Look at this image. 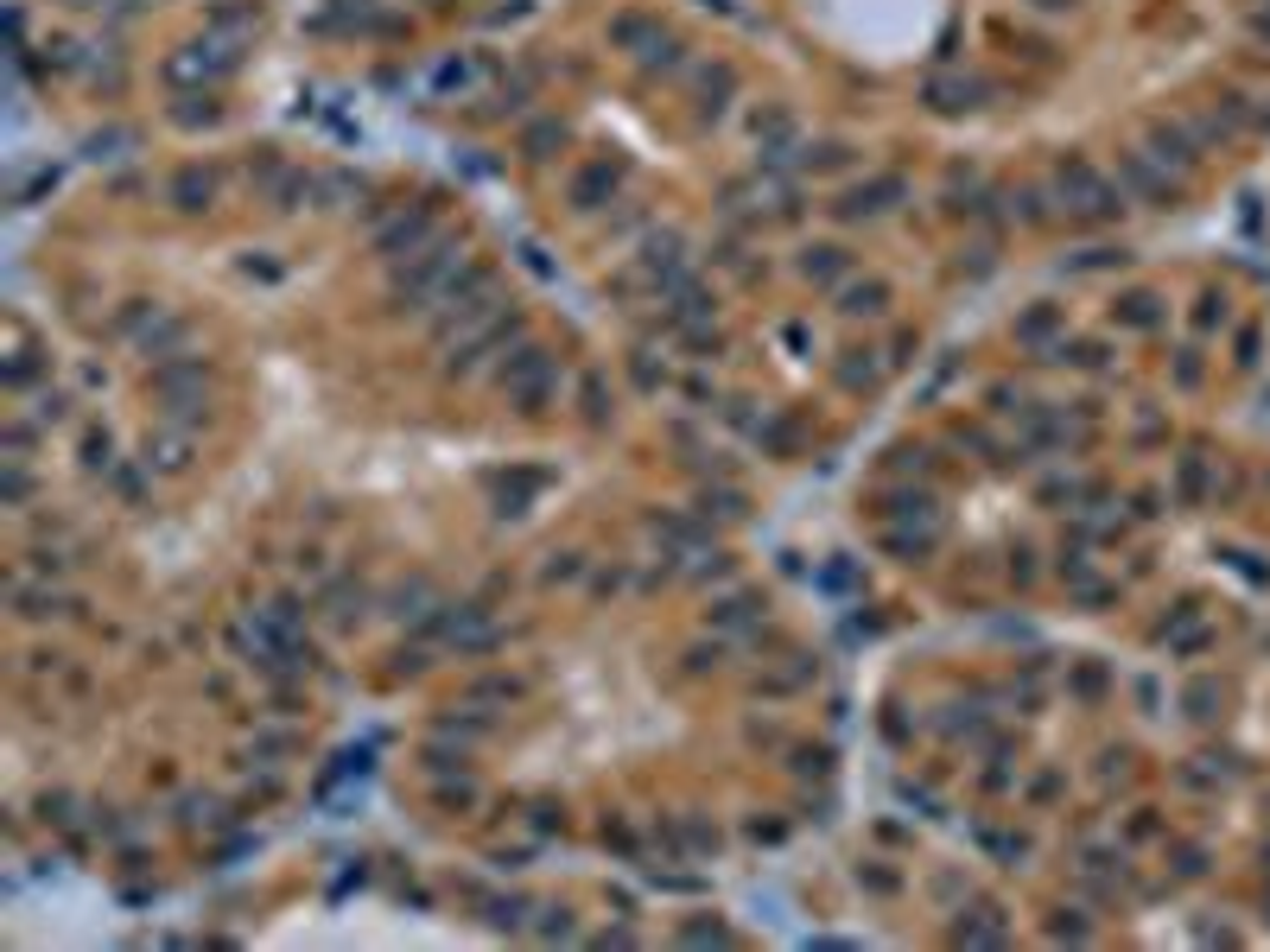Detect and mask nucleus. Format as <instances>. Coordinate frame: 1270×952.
<instances>
[]
</instances>
